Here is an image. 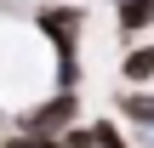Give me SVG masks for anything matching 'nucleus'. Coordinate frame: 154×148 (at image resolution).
Here are the masks:
<instances>
[{"label":"nucleus","mask_w":154,"mask_h":148,"mask_svg":"<svg viewBox=\"0 0 154 148\" xmlns=\"http://www.w3.org/2000/svg\"><path fill=\"white\" fill-rule=\"evenodd\" d=\"M86 120V103H80V91H63V86H51L46 97H34V103H23L17 114H11V131H40V137H63L69 125H80Z\"/></svg>","instance_id":"1"},{"label":"nucleus","mask_w":154,"mask_h":148,"mask_svg":"<svg viewBox=\"0 0 154 148\" xmlns=\"http://www.w3.org/2000/svg\"><path fill=\"white\" fill-rule=\"evenodd\" d=\"M114 120L131 131H154V86H120L114 91Z\"/></svg>","instance_id":"2"},{"label":"nucleus","mask_w":154,"mask_h":148,"mask_svg":"<svg viewBox=\"0 0 154 148\" xmlns=\"http://www.w3.org/2000/svg\"><path fill=\"white\" fill-rule=\"evenodd\" d=\"M109 11H114V34H120L126 46L143 40V34L154 29V0H114Z\"/></svg>","instance_id":"3"},{"label":"nucleus","mask_w":154,"mask_h":148,"mask_svg":"<svg viewBox=\"0 0 154 148\" xmlns=\"http://www.w3.org/2000/svg\"><path fill=\"white\" fill-rule=\"evenodd\" d=\"M120 86H154V34L131 40L120 51Z\"/></svg>","instance_id":"4"},{"label":"nucleus","mask_w":154,"mask_h":148,"mask_svg":"<svg viewBox=\"0 0 154 148\" xmlns=\"http://www.w3.org/2000/svg\"><path fill=\"white\" fill-rule=\"evenodd\" d=\"M91 137H97V148H137L131 137H126V125H120L114 114H103V120H91Z\"/></svg>","instance_id":"5"},{"label":"nucleus","mask_w":154,"mask_h":148,"mask_svg":"<svg viewBox=\"0 0 154 148\" xmlns=\"http://www.w3.org/2000/svg\"><path fill=\"white\" fill-rule=\"evenodd\" d=\"M0 148H63V137H40V131H6Z\"/></svg>","instance_id":"6"},{"label":"nucleus","mask_w":154,"mask_h":148,"mask_svg":"<svg viewBox=\"0 0 154 148\" xmlns=\"http://www.w3.org/2000/svg\"><path fill=\"white\" fill-rule=\"evenodd\" d=\"M63 148H97V137H91V120L69 125V131H63Z\"/></svg>","instance_id":"7"},{"label":"nucleus","mask_w":154,"mask_h":148,"mask_svg":"<svg viewBox=\"0 0 154 148\" xmlns=\"http://www.w3.org/2000/svg\"><path fill=\"white\" fill-rule=\"evenodd\" d=\"M137 148H154V131H137Z\"/></svg>","instance_id":"8"},{"label":"nucleus","mask_w":154,"mask_h":148,"mask_svg":"<svg viewBox=\"0 0 154 148\" xmlns=\"http://www.w3.org/2000/svg\"><path fill=\"white\" fill-rule=\"evenodd\" d=\"M149 34H154V29H149Z\"/></svg>","instance_id":"9"}]
</instances>
